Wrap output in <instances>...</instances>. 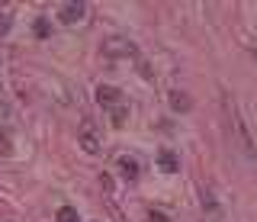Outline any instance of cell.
I'll return each instance as SVG.
<instances>
[{
	"label": "cell",
	"mask_w": 257,
	"mask_h": 222,
	"mask_svg": "<svg viewBox=\"0 0 257 222\" xmlns=\"http://www.w3.org/2000/svg\"><path fill=\"white\" fill-rule=\"evenodd\" d=\"M228 116H231V123H235V142L241 145V152H244L251 161H257V148H254V139H251V129H247V123H244V116L238 113V106L235 103H228Z\"/></svg>",
	"instance_id": "7a4b0ae2"
},
{
	"label": "cell",
	"mask_w": 257,
	"mask_h": 222,
	"mask_svg": "<svg viewBox=\"0 0 257 222\" xmlns=\"http://www.w3.org/2000/svg\"><path fill=\"white\" fill-rule=\"evenodd\" d=\"M96 100H100L103 106H112V109H116L119 100H122V90H119V87H112V84H103L100 90H96Z\"/></svg>",
	"instance_id": "5b68a950"
},
{
	"label": "cell",
	"mask_w": 257,
	"mask_h": 222,
	"mask_svg": "<svg viewBox=\"0 0 257 222\" xmlns=\"http://www.w3.org/2000/svg\"><path fill=\"white\" fill-rule=\"evenodd\" d=\"M171 106L177 109V113H190L193 109V97L183 90H171Z\"/></svg>",
	"instance_id": "52a82bcc"
},
{
	"label": "cell",
	"mask_w": 257,
	"mask_h": 222,
	"mask_svg": "<svg viewBox=\"0 0 257 222\" xmlns=\"http://www.w3.org/2000/svg\"><path fill=\"white\" fill-rule=\"evenodd\" d=\"M77 142H80V148H84L87 155H96V152H100V132H96V126H93L90 120L80 123V129H77Z\"/></svg>",
	"instance_id": "277c9868"
},
{
	"label": "cell",
	"mask_w": 257,
	"mask_h": 222,
	"mask_svg": "<svg viewBox=\"0 0 257 222\" xmlns=\"http://www.w3.org/2000/svg\"><path fill=\"white\" fill-rule=\"evenodd\" d=\"M55 219H58V222H77V209H74V206H61Z\"/></svg>",
	"instance_id": "9c48e42d"
},
{
	"label": "cell",
	"mask_w": 257,
	"mask_h": 222,
	"mask_svg": "<svg viewBox=\"0 0 257 222\" xmlns=\"http://www.w3.org/2000/svg\"><path fill=\"white\" fill-rule=\"evenodd\" d=\"M119 171H122L125 180H139V161H135L132 155H122V158H119Z\"/></svg>",
	"instance_id": "ba28073f"
},
{
	"label": "cell",
	"mask_w": 257,
	"mask_h": 222,
	"mask_svg": "<svg viewBox=\"0 0 257 222\" xmlns=\"http://www.w3.org/2000/svg\"><path fill=\"white\" fill-rule=\"evenodd\" d=\"M84 17H87V4L84 0H68V4L58 7V20L64 23V26H77Z\"/></svg>",
	"instance_id": "3957f363"
},
{
	"label": "cell",
	"mask_w": 257,
	"mask_h": 222,
	"mask_svg": "<svg viewBox=\"0 0 257 222\" xmlns=\"http://www.w3.org/2000/svg\"><path fill=\"white\" fill-rule=\"evenodd\" d=\"M151 222H167V219L161 216V212H151Z\"/></svg>",
	"instance_id": "7c38bea8"
},
{
	"label": "cell",
	"mask_w": 257,
	"mask_h": 222,
	"mask_svg": "<svg viewBox=\"0 0 257 222\" xmlns=\"http://www.w3.org/2000/svg\"><path fill=\"white\" fill-rule=\"evenodd\" d=\"M100 52H103V58H109V61L139 58L135 42H132V39H125V36H106V39H103V45H100Z\"/></svg>",
	"instance_id": "6da1fadb"
},
{
	"label": "cell",
	"mask_w": 257,
	"mask_h": 222,
	"mask_svg": "<svg viewBox=\"0 0 257 222\" xmlns=\"http://www.w3.org/2000/svg\"><path fill=\"white\" fill-rule=\"evenodd\" d=\"M122 120H125V109H122V106H116V109H112V123L119 126V123H122Z\"/></svg>",
	"instance_id": "8fae6325"
},
{
	"label": "cell",
	"mask_w": 257,
	"mask_h": 222,
	"mask_svg": "<svg viewBox=\"0 0 257 222\" xmlns=\"http://www.w3.org/2000/svg\"><path fill=\"white\" fill-rule=\"evenodd\" d=\"M158 168L164 171V174H174V171H180V161H177V155L171 152V148H164V152L158 155Z\"/></svg>",
	"instance_id": "8992f818"
},
{
	"label": "cell",
	"mask_w": 257,
	"mask_h": 222,
	"mask_svg": "<svg viewBox=\"0 0 257 222\" xmlns=\"http://www.w3.org/2000/svg\"><path fill=\"white\" fill-rule=\"evenodd\" d=\"M36 36H39V39H45V36H48V20H45V17H39V20H36Z\"/></svg>",
	"instance_id": "30bf717a"
}]
</instances>
